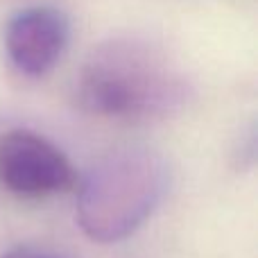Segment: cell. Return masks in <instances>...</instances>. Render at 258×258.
Wrapping results in <instances>:
<instances>
[{"mask_svg":"<svg viewBox=\"0 0 258 258\" xmlns=\"http://www.w3.org/2000/svg\"><path fill=\"white\" fill-rule=\"evenodd\" d=\"M165 190V165L147 152L100 161L82 181L77 220L91 240L116 242L134 233Z\"/></svg>","mask_w":258,"mask_h":258,"instance_id":"cell-1","label":"cell"},{"mask_svg":"<svg viewBox=\"0 0 258 258\" xmlns=\"http://www.w3.org/2000/svg\"><path fill=\"white\" fill-rule=\"evenodd\" d=\"M80 100L89 111L102 116H143L172 100V82L152 57L113 48L84 68Z\"/></svg>","mask_w":258,"mask_h":258,"instance_id":"cell-2","label":"cell"},{"mask_svg":"<svg viewBox=\"0 0 258 258\" xmlns=\"http://www.w3.org/2000/svg\"><path fill=\"white\" fill-rule=\"evenodd\" d=\"M0 183L23 197H45L68 190L75 170L48 138L12 129L0 136Z\"/></svg>","mask_w":258,"mask_h":258,"instance_id":"cell-3","label":"cell"},{"mask_svg":"<svg viewBox=\"0 0 258 258\" xmlns=\"http://www.w3.org/2000/svg\"><path fill=\"white\" fill-rule=\"evenodd\" d=\"M71 39V23L54 7H27L5 27V50L18 73L43 77L59 63Z\"/></svg>","mask_w":258,"mask_h":258,"instance_id":"cell-4","label":"cell"},{"mask_svg":"<svg viewBox=\"0 0 258 258\" xmlns=\"http://www.w3.org/2000/svg\"><path fill=\"white\" fill-rule=\"evenodd\" d=\"M0 258H59V256L43 249H34V247H16V249H9Z\"/></svg>","mask_w":258,"mask_h":258,"instance_id":"cell-5","label":"cell"}]
</instances>
